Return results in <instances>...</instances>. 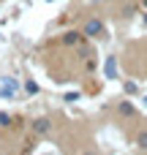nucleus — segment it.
<instances>
[{
    "label": "nucleus",
    "instance_id": "7",
    "mask_svg": "<svg viewBox=\"0 0 147 155\" xmlns=\"http://www.w3.org/2000/svg\"><path fill=\"white\" fill-rule=\"evenodd\" d=\"M85 155H98V153H95V150H87V153H85Z\"/></svg>",
    "mask_w": 147,
    "mask_h": 155
},
{
    "label": "nucleus",
    "instance_id": "1",
    "mask_svg": "<svg viewBox=\"0 0 147 155\" xmlns=\"http://www.w3.org/2000/svg\"><path fill=\"white\" fill-rule=\"evenodd\" d=\"M85 35H93V38L104 35V25H101V19H87V25H85Z\"/></svg>",
    "mask_w": 147,
    "mask_h": 155
},
{
    "label": "nucleus",
    "instance_id": "6",
    "mask_svg": "<svg viewBox=\"0 0 147 155\" xmlns=\"http://www.w3.org/2000/svg\"><path fill=\"white\" fill-rule=\"evenodd\" d=\"M106 74H109V76H115V60H109V63H106Z\"/></svg>",
    "mask_w": 147,
    "mask_h": 155
},
{
    "label": "nucleus",
    "instance_id": "2",
    "mask_svg": "<svg viewBox=\"0 0 147 155\" xmlns=\"http://www.w3.org/2000/svg\"><path fill=\"white\" fill-rule=\"evenodd\" d=\"M49 128H52L49 120H35V123H33V131H35V134H49Z\"/></svg>",
    "mask_w": 147,
    "mask_h": 155
},
{
    "label": "nucleus",
    "instance_id": "4",
    "mask_svg": "<svg viewBox=\"0 0 147 155\" xmlns=\"http://www.w3.org/2000/svg\"><path fill=\"white\" fill-rule=\"evenodd\" d=\"M136 144H139L142 150H147V131H142V134L136 136Z\"/></svg>",
    "mask_w": 147,
    "mask_h": 155
},
{
    "label": "nucleus",
    "instance_id": "8",
    "mask_svg": "<svg viewBox=\"0 0 147 155\" xmlns=\"http://www.w3.org/2000/svg\"><path fill=\"white\" fill-rule=\"evenodd\" d=\"M142 3H145V8H147V0H142Z\"/></svg>",
    "mask_w": 147,
    "mask_h": 155
},
{
    "label": "nucleus",
    "instance_id": "5",
    "mask_svg": "<svg viewBox=\"0 0 147 155\" xmlns=\"http://www.w3.org/2000/svg\"><path fill=\"white\" fill-rule=\"evenodd\" d=\"M76 38H79V33H65V38H63V41H65V44H74Z\"/></svg>",
    "mask_w": 147,
    "mask_h": 155
},
{
    "label": "nucleus",
    "instance_id": "3",
    "mask_svg": "<svg viewBox=\"0 0 147 155\" xmlns=\"http://www.w3.org/2000/svg\"><path fill=\"white\" fill-rule=\"evenodd\" d=\"M120 114H123V117H134V106H131L128 101H120Z\"/></svg>",
    "mask_w": 147,
    "mask_h": 155
}]
</instances>
